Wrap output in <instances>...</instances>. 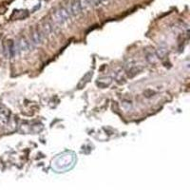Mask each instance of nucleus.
Listing matches in <instances>:
<instances>
[{"instance_id": "obj_1", "label": "nucleus", "mask_w": 190, "mask_h": 190, "mask_svg": "<svg viewBox=\"0 0 190 190\" xmlns=\"http://www.w3.org/2000/svg\"><path fill=\"white\" fill-rule=\"evenodd\" d=\"M54 29L55 27H53V24L49 21H44L41 25V33L43 34V36H50L54 33Z\"/></svg>"}, {"instance_id": "obj_2", "label": "nucleus", "mask_w": 190, "mask_h": 190, "mask_svg": "<svg viewBox=\"0 0 190 190\" xmlns=\"http://www.w3.org/2000/svg\"><path fill=\"white\" fill-rule=\"evenodd\" d=\"M69 12H71V15L72 16H78L82 11L80 8V4H79V0H72L71 3L69 4Z\"/></svg>"}, {"instance_id": "obj_3", "label": "nucleus", "mask_w": 190, "mask_h": 190, "mask_svg": "<svg viewBox=\"0 0 190 190\" xmlns=\"http://www.w3.org/2000/svg\"><path fill=\"white\" fill-rule=\"evenodd\" d=\"M43 34L39 30H33L31 33V40L34 45H41L43 43Z\"/></svg>"}, {"instance_id": "obj_4", "label": "nucleus", "mask_w": 190, "mask_h": 190, "mask_svg": "<svg viewBox=\"0 0 190 190\" xmlns=\"http://www.w3.org/2000/svg\"><path fill=\"white\" fill-rule=\"evenodd\" d=\"M10 122V113L6 110L0 111V125L6 126Z\"/></svg>"}, {"instance_id": "obj_5", "label": "nucleus", "mask_w": 190, "mask_h": 190, "mask_svg": "<svg viewBox=\"0 0 190 190\" xmlns=\"http://www.w3.org/2000/svg\"><path fill=\"white\" fill-rule=\"evenodd\" d=\"M17 49L19 50H21V52H28L30 49V45L25 38H21L17 44Z\"/></svg>"}, {"instance_id": "obj_6", "label": "nucleus", "mask_w": 190, "mask_h": 190, "mask_svg": "<svg viewBox=\"0 0 190 190\" xmlns=\"http://www.w3.org/2000/svg\"><path fill=\"white\" fill-rule=\"evenodd\" d=\"M166 53H167V47L166 45H163H163H160L159 47L157 48L156 52H155L157 57H158V58H160V59H163V57H166Z\"/></svg>"}, {"instance_id": "obj_7", "label": "nucleus", "mask_w": 190, "mask_h": 190, "mask_svg": "<svg viewBox=\"0 0 190 190\" xmlns=\"http://www.w3.org/2000/svg\"><path fill=\"white\" fill-rule=\"evenodd\" d=\"M52 17H53V20L57 25H63L64 23H66L65 19L63 18V16L61 15L59 10H56L54 11V12L52 14Z\"/></svg>"}, {"instance_id": "obj_8", "label": "nucleus", "mask_w": 190, "mask_h": 190, "mask_svg": "<svg viewBox=\"0 0 190 190\" xmlns=\"http://www.w3.org/2000/svg\"><path fill=\"white\" fill-rule=\"evenodd\" d=\"M91 76H92V71H90V72H87L83 78H82V80L80 81V83L78 85V88H82L83 87L88 81H90V79L91 78Z\"/></svg>"}, {"instance_id": "obj_9", "label": "nucleus", "mask_w": 190, "mask_h": 190, "mask_svg": "<svg viewBox=\"0 0 190 190\" xmlns=\"http://www.w3.org/2000/svg\"><path fill=\"white\" fill-rule=\"evenodd\" d=\"M79 4L82 11H87L91 5L90 0H79Z\"/></svg>"}, {"instance_id": "obj_10", "label": "nucleus", "mask_w": 190, "mask_h": 190, "mask_svg": "<svg viewBox=\"0 0 190 190\" xmlns=\"http://www.w3.org/2000/svg\"><path fill=\"white\" fill-rule=\"evenodd\" d=\"M141 71H142V68H141L136 67V66L132 67L131 68L128 69V77H129V78H133L135 75H137Z\"/></svg>"}, {"instance_id": "obj_11", "label": "nucleus", "mask_w": 190, "mask_h": 190, "mask_svg": "<svg viewBox=\"0 0 190 190\" xmlns=\"http://www.w3.org/2000/svg\"><path fill=\"white\" fill-rule=\"evenodd\" d=\"M147 60L148 63H150V64H154V63L157 62L158 57H157V55H156L155 53L150 52V53H148V54L147 55Z\"/></svg>"}, {"instance_id": "obj_12", "label": "nucleus", "mask_w": 190, "mask_h": 190, "mask_svg": "<svg viewBox=\"0 0 190 190\" xmlns=\"http://www.w3.org/2000/svg\"><path fill=\"white\" fill-rule=\"evenodd\" d=\"M122 106L125 110H129L132 106V104H131V102H129V101H124L122 103Z\"/></svg>"}, {"instance_id": "obj_13", "label": "nucleus", "mask_w": 190, "mask_h": 190, "mask_svg": "<svg viewBox=\"0 0 190 190\" xmlns=\"http://www.w3.org/2000/svg\"><path fill=\"white\" fill-rule=\"evenodd\" d=\"M91 3L93 4V6H95V7H99V6L102 5V0H92Z\"/></svg>"}, {"instance_id": "obj_14", "label": "nucleus", "mask_w": 190, "mask_h": 190, "mask_svg": "<svg viewBox=\"0 0 190 190\" xmlns=\"http://www.w3.org/2000/svg\"><path fill=\"white\" fill-rule=\"evenodd\" d=\"M110 0H102V5H107L109 3Z\"/></svg>"}]
</instances>
